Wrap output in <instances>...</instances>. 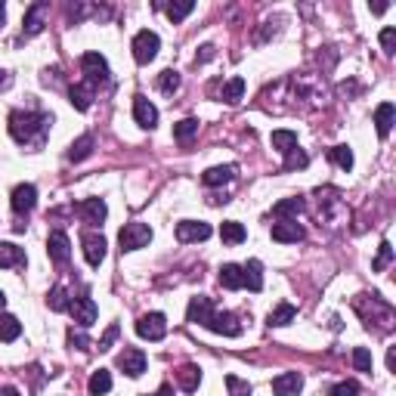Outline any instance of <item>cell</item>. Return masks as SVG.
Masks as SVG:
<instances>
[{
    "instance_id": "db71d44e",
    "label": "cell",
    "mask_w": 396,
    "mask_h": 396,
    "mask_svg": "<svg viewBox=\"0 0 396 396\" xmlns=\"http://www.w3.org/2000/svg\"><path fill=\"white\" fill-rule=\"evenodd\" d=\"M6 307V294H3V291H0V309H3Z\"/></svg>"
},
{
    "instance_id": "7bdbcfd3",
    "label": "cell",
    "mask_w": 396,
    "mask_h": 396,
    "mask_svg": "<svg viewBox=\"0 0 396 396\" xmlns=\"http://www.w3.org/2000/svg\"><path fill=\"white\" fill-rule=\"evenodd\" d=\"M331 396H359V384L356 381H340L331 387Z\"/></svg>"
},
{
    "instance_id": "7c38bea8",
    "label": "cell",
    "mask_w": 396,
    "mask_h": 396,
    "mask_svg": "<svg viewBox=\"0 0 396 396\" xmlns=\"http://www.w3.org/2000/svg\"><path fill=\"white\" fill-rule=\"evenodd\" d=\"M177 239L183 241V245H189V241H204V239H210V226L201 220H183V223H177Z\"/></svg>"
},
{
    "instance_id": "60d3db41",
    "label": "cell",
    "mask_w": 396,
    "mask_h": 396,
    "mask_svg": "<svg viewBox=\"0 0 396 396\" xmlns=\"http://www.w3.org/2000/svg\"><path fill=\"white\" fill-rule=\"evenodd\" d=\"M353 365H356V371H371V353L365 346H356L353 350Z\"/></svg>"
},
{
    "instance_id": "e0dca14e",
    "label": "cell",
    "mask_w": 396,
    "mask_h": 396,
    "mask_svg": "<svg viewBox=\"0 0 396 396\" xmlns=\"http://www.w3.org/2000/svg\"><path fill=\"white\" fill-rule=\"evenodd\" d=\"M300 390H303V377L297 371H285V375H278L272 381V393L276 396H297Z\"/></svg>"
},
{
    "instance_id": "8d00e7d4",
    "label": "cell",
    "mask_w": 396,
    "mask_h": 396,
    "mask_svg": "<svg viewBox=\"0 0 396 396\" xmlns=\"http://www.w3.org/2000/svg\"><path fill=\"white\" fill-rule=\"evenodd\" d=\"M158 90L167 93V96H173V93L179 90V74L170 72V68H167V72H161L158 74Z\"/></svg>"
},
{
    "instance_id": "7dc6e473",
    "label": "cell",
    "mask_w": 396,
    "mask_h": 396,
    "mask_svg": "<svg viewBox=\"0 0 396 396\" xmlns=\"http://www.w3.org/2000/svg\"><path fill=\"white\" fill-rule=\"evenodd\" d=\"M210 56H214V47L208 43V47H201V56H195V62H208Z\"/></svg>"
},
{
    "instance_id": "2e32d148",
    "label": "cell",
    "mask_w": 396,
    "mask_h": 396,
    "mask_svg": "<svg viewBox=\"0 0 396 396\" xmlns=\"http://www.w3.org/2000/svg\"><path fill=\"white\" fill-rule=\"evenodd\" d=\"M303 210H307V201L300 195L282 198V201L272 204V217H278V220H297V214H303Z\"/></svg>"
},
{
    "instance_id": "d590c367",
    "label": "cell",
    "mask_w": 396,
    "mask_h": 396,
    "mask_svg": "<svg viewBox=\"0 0 396 396\" xmlns=\"http://www.w3.org/2000/svg\"><path fill=\"white\" fill-rule=\"evenodd\" d=\"M328 158L334 161V164L340 167V170H350L353 167V152L346 146H334V148H328Z\"/></svg>"
},
{
    "instance_id": "ac0fdd59",
    "label": "cell",
    "mask_w": 396,
    "mask_h": 396,
    "mask_svg": "<svg viewBox=\"0 0 396 396\" xmlns=\"http://www.w3.org/2000/svg\"><path fill=\"white\" fill-rule=\"evenodd\" d=\"M105 239L102 235H96V232H87L84 235V257H87V263L90 266H99L105 260Z\"/></svg>"
},
{
    "instance_id": "c3c4849f",
    "label": "cell",
    "mask_w": 396,
    "mask_h": 396,
    "mask_svg": "<svg viewBox=\"0 0 396 396\" xmlns=\"http://www.w3.org/2000/svg\"><path fill=\"white\" fill-rule=\"evenodd\" d=\"M152 396H173V387H170V384H161V387L155 390Z\"/></svg>"
},
{
    "instance_id": "83f0119b",
    "label": "cell",
    "mask_w": 396,
    "mask_h": 396,
    "mask_svg": "<svg viewBox=\"0 0 396 396\" xmlns=\"http://www.w3.org/2000/svg\"><path fill=\"white\" fill-rule=\"evenodd\" d=\"M93 146H96V140H93L90 133L78 136V140L72 142V148H68V161H84V158H90Z\"/></svg>"
},
{
    "instance_id": "816d5d0a",
    "label": "cell",
    "mask_w": 396,
    "mask_h": 396,
    "mask_svg": "<svg viewBox=\"0 0 396 396\" xmlns=\"http://www.w3.org/2000/svg\"><path fill=\"white\" fill-rule=\"evenodd\" d=\"M393 362H396V353H393V346L387 350V368H393Z\"/></svg>"
},
{
    "instance_id": "f6af8a7d",
    "label": "cell",
    "mask_w": 396,
    "mask_h": 396,
    "mask_svg": "<svg viewBox=\"0 0 396 396\" xmlns=\"http://www.w3.org/2000/svg\"><path fill=\"white\" fill-rule=\"evenodd\" d=\"M393 43H396V31H393V28H384V31H381V47H384V53H393Z\"/></svg>"
},
{
    "instance_id": "d6986e66",
    "label": "cell",
    "mask_w": 396,
    "mask_h": 396,
    "mask_svg": "<svg viewBox=\"0 0 396 396\" xmlns=\"http://www.w3.org/2000/svg\"><path fill=\"white\" fill-rule=\"evenodd\" d=\"M235 179V164H220V167H210V170H204L201 173V183L204 186H226V183H232Z\"/></svg>"
},
{
    "instance_id": "7a4b0ae2",
    "label": "cell",
    "mask_w": 396,
    "mask_h": 396,
    "mask_svg": "<svg viewBox=\"0 0 396 396\" xmlns=\"http://www.w3.org/2000/svg\"><path fill=\"white\" fill-rule=\"evenodd\" d=\"M130 50H133V59L140 62V65H148V62L158 56V50H161V37L155 34V31H148V28H142L140 34L133 37V43H130Z\"/></svg>"
},
{
    "instance_id": "e575fe53",
    "label": "cell",
    "mask_w": 396,
    "mask_h": 396,
    "mask_svg": "<svg viewBox=\"0 0 396 396\" xmlns=\"http://www.w3.org/2000/svg\"><path fill=\"white\" fill-rule=\"evenodd\" d=\"M241 96H245V80H241V78L226 80V87H223V99H226L229 105H235Z\"/></svg>"
},
{
    "instance_id": "f546056e",
    "label": "cell",
    "mask_w": 396,
    "mask_h": 396,
    "mask_svg": "<svg viewBox=\"0 0 396 396\" xmlns=\"http://www.w3.org/2000/svg\"><path fill=\"white\" fill-rule=\"evenodd\" d=\"M272 148L288 155L291 148H297V133L294 130H272Z\"/></svg>"
},
{
    "instance_id": "8992f818",
    "label": "cell",
    "mask_w": 396,
    "mask_h": 396,
    "mask_svg": "<svg viewBox=\"0 0 396 396\" xmlns=\"http://www.w3.org/2000/svg\"><path fill=\"white\" fill-rule=\"evenodd\" d=\"M47 16H50V3H47V0H37V3H31L28 10H25V22H22L25 37L41 34L43 25H47Z\"/></svg>"
},
{
    "instance_id": "d4e9b609",
    "label": "cell",
    "mask_w": 396,
    "mask_h": 396,
    "mask_svg": "<svg viewBox=\"0 0 396 396\" xmlns=\"http://www.w3.org/2000/svg\"><path fill=\"white\" fill-rule=\"evenodd\" d=\"M220 285H223L226 291L245 288V282H241V266H239V263H223V266H220Z\"/></svg>"
},
{
    "instance_id": "5b68a950",
    "label": "cell",
    "mask_w": 396,
    "mask_h": 396,
    "mask_svg": "<svg viewBox=\"0 0 396 396\" xmlns=\"http://www.w3.org/2000/svg\"><path fill=\"white\" fill-rule=\"evenodd\" d=\"M80 68H84L87 84H90V87L105 84V80H109V62H105L99 53H84V56H80Z\"/></svg>"
},
{
    "instance_id": "484cf974",
    "label": "cell",
    "mask_w": 396,
    "mask_h": 396,
    "mask_svg": "<svg viewBox=\"0 0 396 396\" xmlns=\"http://www.w3.org/2000/svg\"><path fill=\"white\" fill-rule=\"evenodd\" d=\"M80 214H84L87 223H102L109 208H105L102 198H87V201H80Z\"/></svg>"
},
{
    "instance_id": "f35d334b",
    "label": "cell",
    "mask_w": 396,
    "mask_h": 396,
    "mask_svg": "<svg viewBox=\"0 0 396 396\" xmlns=\"http://www.w3.org/2000/svg\"><path fill=\"white\" fill-rule=\"evenodd\" d=\"M390 260H393V245H390V241H381V248H377V257H375V263H371V270H375V272L387 270Z\"/></svg>"
},
{
    "instance_id": "52a82bcc",
    "label": "cell",
    "mask_w": 396,
    "mask_h": 396,
    "mask_svg": "<svg viewBox=\"0 0 396 396\" xmlns=\"http://www.w3.org/2000/svg\"><path fill=\"white\" fill-rule=\"evenodd\" d=\"M118 368L127 377H140L142 371H146V353L136 350V346H124V350L118 353Z\"/></svg>"
},
{
    "instance_id": "b9f144b4",
    "label": "cell",
    "mask_w": 396,
    "mask_h": 396,
    "mask_svg": "<svg viewBox=\"0 0 396 396\" xmlns=\"http://www.w3.org/2000/svg\"><path fill=\"white\" fill-rule=\"evenodd\" d=\"M226 387H229V393H232V396H251V387H248V381H241V377H235V375L226 377Z\"/></svg>"
},
{
    "instance_id": "cb8c5ba5",
    "label": "cell",
    "mask_w": 396,
    "mask_h": 396,
    "mask_svg": "<svg viewBox=\"0 0 396 396\" xmlns=\"http://www.w3.org/2000/svg\"><path fill=\"white\" fill-rule=\"evenodd\" d=\"M241 282H245L248 291L263 288V266H260V260H248V263L241 266Z\"/></svg>"
},
{
    "instance_id": "5bb4252c",
    "label": "cell",
    "mask_w": 396,
    "mask_h": 396,
    "mask_svg": "<svg viewBox=\"0 0 396 396\" xmlns=\"http://www.w3.org/2000/svg\"><path fill=\"white\" fill-rule=\"evenodd\" d=\"M214 316V303H210V297L198 294L189 300V307H186V319L195 322V325H208V319Z\"/></svg>"
},
{
    "instance_id": "4fadbf2b",
    "label": "cell",
    "mask_w": 396,
    "mask_h": 396,
    "mask_svg": "<svg viewBox=\"0 0 396 396\" xmlns=\"http://www.w3.org/2000/svg\"><path fill=\"white\" fill-rule=\"evenodd\" d=\"M47 254H50V260L53 263H68V257H72V241H68V235L65 232H50V239H47Z\"/></svg>"
},
{
    "instance_id": "f907efd6",
    "label": "cell",
    "mask_w": 396,
    "mask_h": 396,
    "mask_svg": "<svg viewBox=\"0 0 396 396\" xmlns=\"http://www.w3.org/2000/svg\"><path fill=\"white\" fill-rule=\"evenodd\" d=\"M384 10H387V3H371V12H375V16H381Z\"/></svg>"
},
{
    "instance_id": "6da1fadb",
    "label": "cell",
    "mask_w": 396,
    "mask_h": 396,
    "mask_svg": "<svg viewBox=\"0 0 396 396\" xmlns=\"http://www.w3.org/2000/svg\"><path fill=\"white\" fill-rule=\"evenodd\" d=\"M50 124L53 118L43 115V111H12L10 115V136L22 146H31V148H41L43 140L50 133Z\"/></svg>"
},
{
    "instance_id": "1f68e13d",
    "label": "cell",
    "mask_w": 396,
    "mask_h": 396,
    "mask_svg": "<svg viewBox=\"0 0 396 396\" xmlns=\"http://www.w3.org/2000/svg\"><path fill=\"white\" fill-rule=\"evenodd\" d=\"M220 239L226 241V245H241V241H245V226L235 220H226L220 226Z\"/></svg>"
},
{
    "instance_id": "44dd1931",
    "label": "cell",
    "mask_w": 396,
    "mask_h": 396,
    "mask_svg": "<svg viewBox=\"0 0 396 396\" xmlns=\"http://www.w3.org/2000/svg\"><path fill=\"white\" fill-rule=\"evenodd\" d=\"M393 115H396L393 102H381L375 109V127H377V136H381V140H387L390 130H393Z\"/></svg>"
},
{
    "instance_id": "ab89813d",
    "label": "cell",
    "mask_w": 396,
    "mask_h": 396,
    "mask_svg": "<svg viewBox=\"0 0 396 396\" xmlns=\"http://www.w3.org/2000/svg\"><path fill=\"white\" fill-rule=\"evenodd\" d=\"M309 164V158H307V152L303 148H291L288 155H285V170H294V167H307Z\"/></svg>"
},
{
    "instance_id": "f5cc1de1",
    "label": "cell",
    "mask_w": 396,
    "mask_h": 396,
    "mask_svg": "<svg viewBox=\"0 0 396 396\" xmlns=\"http://www.w3.org/2000/svg\"><path fill=\"white\" fill-rule=\"evenodd\" d=\"M3 19H6V6L0 3V25H3Z\"/></svg>"
},
{
    "instance_id": "836d02e7",
    "label": "cell",
    "mask_w": 396,
    "mask_h": 396,
    "mask_svg": "<svg viewBox=\"0 0 396 396\" xmlns=\"http://www.w3.org/2000/svg\"><path fill=\"white\" fill-rule=\"evenodd\" d=\"M195 133H198V121H195V118H183L179 124H173V136H177V142H189Z\"/></svg>"
},
{
    "instance_id": "277c9868",
    "label": "cell",
    "mask_w": 396,
    "mask_h": 396,
    "mask_svg": "<svg viewBox=\"0 0 396 396\" xmlns=\"http://www.w3.org/2000/svg\"><path fill=\"white\" fill-rule=\"evenodd\" d=\"M136 334H140L142 340H161L167 334L164 313H146V316H140V322H136Z\"/></svg>"
},
{
    "instance_id": "30bf717a",
    "label": "cell",
    "mask_w": 396,
    "mask_h": 396,
    "mask_svg": "<svg viewBox=\"0 0 396 396\" xmlns=\"http://www.w3.org/2000/svg\"><path fill=\"white\" fill-rule=\"evenodd\" d=\"M10 204H12V210H16L19 217H28L31 210H34V204H37V189H34L31 183L16 186V189H12Z\"/></svg>"
},
{
    "instance_id": "74e56055",
    "label": "cell",
    "mask_w": 396,
    "mask_h": 396,
    "mask_svg": "<svg viewBox=\"0 0 396 396\" xmlns=\"http://www.w3.org/2000/svg\"><path fill=\"white\" fill-rule=\"evenodd\" d=\"M47 303H50V309H56V313H65L68 303H72V300H68L65 288H59V285H56V288L47 294Z\"/></svg>"
},
{
    "instance_id": "ffe728a7",
    "label": "cell",
    "mask_w": 396,
    "mask_h": 396,
    "mask_svg": "<svg viewBox=\"0 0 396 396\" xmlns=\"http://www.w3.org/2000/svg\"><path fill=\"white\" fill-rule=\"evenodd\" d=\"M68 96H72V105L78 111H87L93 105V96H96V87H90L87 80H80V84H74L72 90H68Z\"/></svg>"
},
{
    "instance_id": "ba28073f",
    "label": "cell",
    "mask_w": 396,
    "mask_h": 396,
    "mask_svg": "<svg viewBox=\"0 0 396 396\" xmlns=\"http://www.w3.org/2000/svg\"><path fill=\"white\" fill-rule=\"evenodd\" d=\"M68 313L74 316V322H78L80 328H90L93 322H96L99 309H96V303H93V297H72V303H68Z\"/></svg>"
},
{
    "instance_id": "d6a6232c",
    "label": "cell",
    "mask_w": 396,
    "mask_h": 396,
    "mask_svg": "<svg viewBox=\"0 0 396 396\" xmlns=\"http://www.w3.org/2000/svg\"><path fill=\"white\" fill-rule=\"evenodd\" d=\"M192 10H195V3H192V0H173V3L164 6V12H167V19H170V22H183Z\"/></svg>"
},
{
    "instance_id": "ee69618b",
    "label": "cell",
    "mask_w": 396,
    "mask_h": 396,
    "mask_svg": "<svg viewBox=\"0 0 396 396\" xmlns=\"http://www.w3.org/2000/svg\"><path fill=\"white\" fill-rule=\"evenodd\" d=\"M68 344H72V346H78V350H90V340H87V334H74V328H72V331H68Z\"/></svg>"
},
{
    "instance_id": "4dcf8cb0",
    "label": "cell",
    "mask_w": 396,
    "mask_h": 396,
    "mask_svg": "<svg viewBox=\"0 0 396 396\" xmlns=\"http://www.w3.org/2000/svg\"><path fill=\"white\" fill-rule=\"evenodd\" d=\"M87 390H90V396H105L111 390V375L105 368H99V371H93V377H90V384H87Z\"/></svg>"
},
{
    "instance_id": "f1b7e54d",
    "label": "cell",
    "mask_w": 396,
    "mask_h": 396,
    "mask_svg": "<svg viewBox=\"0 0 396 396\" xmlns=\"http://www.w3.org/2000/svg\"><path fill=\"white\" fill-rule=\"evenodd\" d=\"M294 316H297V309L294 307H291V303H278V307L276 309H272V313L270 316H266V325H288V322H294Z\"/></svg>"
},
{
    "instance_id": "3957f363",
    "label": "cell",
    "mask_w": 396,
    "mask_h": 396,
    "mask_svg": "<svg viewBox=\"0 0 396 396\" xmlns=\"http://www.w3.org/2000/svg\"><path fill=\"white\" fill-rule=\"evenodd\" d=\"M148 241H152V229H148L146 223H127V226L118 232L121 251H140V248H146Z\"/></svg>"
},
{
    "instance_id": "9c48e42d",
    "label": "cell",
    "mask_w": 396,
    "mask_h": 396,
    "mask_svg": "<svg viewBox=\"0 0 396 396\" xmlns=\"http://www.w3.org/2000/svg\"><path fill=\"white\" fill-rule=\"evenodd\" d=\"M204 328H210L214 334H223V338H239V334H241V322L235 319L232 313H226V309H223V313H217V309H214V316L208 319V325H204Z\"/></svg>"
},
{
    "instance_id": "9a60e30c",
    "label": "cell",
    "mask_w": 396,
    "mask_h": 396,
    "mask_svg": "<svg viewBox=\"0 0 396 396\" xmlns=\"http://www.w3.org/2000/svg\"><path fill=\"white\" fill-rule=\"evenodd\" d=\"M272 239L276 241H282V245H291V241H300L303 239V226L297 220H278V223H272Z\"/></svg>"
},
{
    "instance_id": "bcb514c9",
    "label": "cell",
    "mask_w": 396,
    "mask_h": 396,
    "mask_svg": "<svg viewBox=\"0 0 396 396\" xmlns=\"http://www.w3.org/2000/svg\"><path fill=\"white\" fill-rule=\"evenodd\" d=\"M115 338H118V325H111L109 331H105V338L99 340V350H109V346L115 344Z\"/></svg>"
},
{
    "instance_id": "603a6c76",
    "label": "cell",
    "mask_w": 396,
    "mask_h": 396,
    "mask_svg": "<svg viewBox=\"0 0 396 396\" xmlns=\"http://www.w3.org/2000/svg\"><path fill=\"white\" fill-rule=\"evenodd\" d=\"M12 266H25V251L12 241H0V270H12Z\"/></svg>"
},
{
    "instance_id": "681fc988",
    "label": "cell",
    "mask_w": 396,
    "mask_h": 396,
    "mask_svg": "<svg viewBox=\"0 0 396 396\" xmlns=\"http://www.w3.org/2000/svg\"><path fill=\"white\" fill-rule=\"evenodd\" d=\"M0 396H22V393H19L16 387H3V390H0Z\"/></svg>"
},
{
    "instance_id": "8fae6325",
    "label": "cell",
    "mask_w": 396,
    "mask_h": 396,
    "mask_svg": "<svg viewBox=\"0 0 396 396\" xmlns=\"http://www.w3.org/2000/svg\"><path fill=\"white\" fill-rule=\"evenodd\" d=\"M133 121L140 124V127H146V130H152L155 124H158V109H155L142 93H136V96H133Z\"/></svg>"
},
{
    "instance_id": "7402d4cb",
    "label": "cell",
    "mask_w": 396,
    "mask_h": 396,
    "mask_svg": "<svg viewBox=\"0 0 396 396\" xmlns=\"http://www.w3.org/2000/svg\"><path fill=\"white\" fill-rule=\"evenodd\" d=\"M177 384H179V390H186V393H195L198 384H201V371H198V365H192V362L179 365Z\"/></svg>"
},
{
    "instance_id": "4316f807",
    "label": "cell",
    "mask_w": 396,
    "mask_h": 396,
    "mask_svg": "<svg viewBox=\"0 0 396 396\" xmlns=\"http://www.w3.org/2000/svg\"><path fill=\"white\" fill-rule=\"evenodd\" d=\"M19 334H22V322L10 313H0V340L12 344V340H19Z\"/></svg>"
}]
</instances>
